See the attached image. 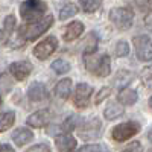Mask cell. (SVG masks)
<instances>
[{
    "instance_id": "obj_1",
    "label": "cell",
    "mask_w": 152,
    "mask_h": 152,
    "mask_svg": "<svg viewBox=\"0 0 152 152\" xmlns=\"http://www.w3.org/2000/svg\"><path fill=\"white\" fill-rule=\"evenodd\" d=\"M85 56V69L100 78H105L111 73V59L108 55H96V53H90V55H84Z\"/></svg>"
},
{
    "instance_id": "obj_2",
    "label": "cell",
    "mask_w": 152,
    "mask_h": 152,
    "mask_svg": "<svg viewBox=\"0 0 152 152\" xmlns=\"http://www.w3.org/2000/svg\"><path fill=\"white\" fill-rule=\"evenodd\" d=\"M46 9L47 6L41 0H26L20 6V15L24 21L35 23V21H40L41 18H44Z\"/></svg>"
},
{
    "instance_id": "obj_3",
    "label": "cell",
    "mask_w": 152,
    "mask_h": 152,
    "mask_svg": "<svg viewBox=\"0 0 152 152\" xmlns=\"http://www.w3.org/2000/svg\"><path fill=\"white\" fill-rule=\"evenodd\" d=\"M52 23H53V17L47 15V17L41 18L40 21L28 23V24H24V26H21L18 29V35H20V38L28 40V41L29 40H37L41 34H44L50 26H52Z\"/></svg>"
},
{
    "instance_id": "obj_4",
    "label": "cell",
    "mask_w": 152,
    "mask_h": 152,
    "mask_svg": "<svg viewBox=\"0 0 152 152\" xmlns=\"http://www.w3.org/2000/svg\"><path fill=\"white\" fill-rule=\"evenodd\" d=\"M134 12L129 8H114L110 11V21L120 31H126L132 26Z\"/></svg>"
},
{
    "instance_id": "obj_5",
    "label": "cell",
    "mask_w": 152,
    "mask_h": 152,
    "mask_svg": "<svg viewBox=\"0 0 152 152\" xmlns=\"http://www.w3.org/2000/svg\"><path fill=\"white\" fill-rule=\"evenodd\" d=\"M138 131H140V125L137 122H125V123L114 126L111 131V135L116 142H125L128 138H131L132 135H135Z\"/></svg>"
},
{
    "instance_id": "obj_6",
    "label": "cell",
    "mask_w": 152,
    "mask_h": 152,
    "mask_svg": "<svg viewBox=\"0 0 152 152\" xmlns=\"http://www.w3.org/2000/svg\"><path fill=\"white\" fill-rule=\"evenodd\" d=\"M134 47H135V55L140 61H151L152 59V41L146 35H137L134 37Z\"/></svg>"
},
{
    "instance_id": "obj_7",
    "label": "cell",
    "mask_w": 152,
    "mask_h": 152,
    "mask_svg": "<svg viewBox=\"0 0 152 152\" xmlns=\"http://www.w3.org/2000/svg\"><path fill=\"white\" fill-rule=\"evenodd\" d=\"M100 129H102V123L97 117H94L82 123V126L79 128V135L84 140H94L100 135Z\"/></svg>"
},
{
    "instance_id": "obj_8",
    "label": "cell",
    "mask_w": 152,
    "mask_h": 152,
    "mask_svg": "<svg viewBox=\"0 0 152 152\" xmlns=\"http://www.w3.org/2000/svg\"><path fill=\"white\" fill-rule=\"evenodd\" d=\"M91 94H93V87L85 84V82H81L76 87V91L73 94V104L78 108H85L90 104Z\"/></svg>"
},
{
    "instance_id": "obj_9",
    "label": "cell",
    "mask_w": 152,
    "mask_h": 152,
    "mask_svg": "<svg viewBox=\"0 0 152 152\" xmlns=\"http://www.w3.org/2000/svg\"><path fill=\"white\" fill-rule=\"evenodd\" d=\"M58 47V40L55 37H47L46 40H43L40 44H37L34 49V55L38 59H46L52 55Z\"/></svg>"
},
{
    "instance_id": "obj_10",
    "label": "cell",
    "mask_w": 152,
    "mask_h": 152,
    "mask_svg": "<svg viewBox=\"0 0 152 152\" xmlns=\"http://www.w3.org/2000/svg\"><path fill=\"white\" fill-rule=\"evenodd\" d=\"M9 72L11 75H14V78L18 81L26 79L28 76L32 72V64L29 61H17V62H12L9 66Z\"/></svg>"
},
{
    "instance_id": "obj_11",
    "label": "cell",
    "mask_w": 152,
    "mask_h": 152,
    "mask_svg": "<svg viewBox=\"0 0 152 152\" xmlns=\"http://www.w3.org/2000/svg\"><path fill=\"white\" fill-rule=\"evenodd\" d=\"M50 117H52V114H50L49 110H41V111H37V113L31 114L26 120V123L29 126H32V128H43L44 125L49 123Z\"/></svg>"
},
{
    "instance_id": "obj_12",
    "label": "cell",
    "mask_w": 152,
    "mask_h": 152,
    "mask_svg": "<svg viewBox=\"0 0 152 152\" xmlns=\"http://www.w3.org/2000/svg\"><path fill=\"white\" fill-rule=\"evenodd\" d=\"M28 97L32 100V102H40V100H44L47 97V90L44 84L41 82H34L29 85L28 88Z\"/></svg>"
},
{
    "instance_id": "obj_13",
    "label": "cell",
    "mask_w": 152,
    "mask_h": 152,
    "mask_svg": "<svg viewBox=\"0 0 152 152\" xmlns=\"http://www.w3.org/2000/svg\"><path fill=\"white\" fill-rule=\"evenodd\" d=\"M55 145L58 148V152H72L76 148V138L69 134H62L56 137Z\"/></svg>"
},
{
    "instance_id": "obj_14",
    "label": "cell",
    "mask_w": 152,
    "mask_h": 152,
    "mask_svg": "<svg viewBox=\"0 0 152 152\" xmlns=\"http://www.w3.org/2000/svg\"><path fill=\"white\" fill-rule=\"evenodd\" d=\"M32 138H34V132L29 131L28 128H18L12 132V142L17 146H24L26 143L32 142Z\"/></svg>"
},
{
    "instance_id": "obj_15",
    "label": "cell",
    "mask_w": 152,
    "mask_h": 152,
    "mask_svg": "<svg viewBox=\"0 0 152 152\" xmlns=\"http://www.w3.org/2000/svg\"><path fill=\"white\" fill-rule=\"evenodd\" d=\"M82 32H84V24L81 21H72L64 31V40L66 41H73L78 37H81Z\"/></svg>"
},
{
    "instance_id": "obj_16",
    "label": "cell",
    "mask_w": 152,
    "mask_h": 152,
    "mask_svg": "<svg viewBox=\"0 0 152 152\" xmlns=\"http://www.w3.org/2000/svg\"><path fill=\"white\" fill-rule=\"evenodd\" d=\"M137 91L135 90H131V88H122V90L119 91V102L122 105H132L137 102Z\"/></svg>"
},
{
    "instance_id": "obj_17",
    "label": "cell",
    "mask_w": 152,
    "mask_h": 152,
    "mask_svg": "<svg viewBox=\"0 0 152 152\" xmlns=\"http://www.w3.org/2000/svg\"><path fill=\"white\" fill-rule=\"evenodd\" d=\"M123 113H125V110H123V107H122L120 104L111 102V104L107 105V108H105V111H104V116H105L107 120H114V119L120 117Z\"/></svg>"
},
{
    "instance_id": "obj_18",
    "label": "cell",
    "mask_w": 152,
    "mask_h": 152,
    "mask_svg": "<svg viewBox=\"0 0 152 152\" xmlns=\"http://www.w3.org/2000/svg\"><path fill=\"white\" fill-rule=\"evenodd\" d=\"M72 91V79H62L55 87V94L61 99H69Z\"/></svg>"
},
{
    "instance_id": "obj_19",
    "label": "cell",
    "mask_w": 152,
    "mask_h": 152,
    "mask_svg": "<svg viewBox=\"0 0 152 152\" xmlns=\"http://www.w3.org/2000/svg\"><path fill=\"white\" fill-rule=\"evenodd\" d=\"M96 47H97V37L94 32H90V35H88L85 38L84 41V55H90V53H94L96 52Z\"/></svg>"
},
{
    "instance_id": "obj_20",
    "label": "cell",
    "mask_w": 152,
    "mask_h": 152,
    "mask_svg": "<svg viewBox=\"0 0 152 152\" xmlns=\"http://www.w3.org/2000/svg\"><path fill=\"white\" fill-rule=\"evenodd\" d=\"M14 122H15V114L12 113V111L0 114V132L9 129L11 126L14 125Z\"/></svg>"
},
{
    "instance_id": "obj_21",
    "label": "cell",
    "mask_w": 152,
    "mask_h": 152,
    "mask_svg": "<svg viewBox=\"0 0 152 152\" xmlns=\"http://www.w3.org/2000/svg\"><path fill=\"white\" fill-rule=\"evenodd\" d=\"M134 79V75L128 70H119L117 75H116V78H114V82H116L117 87H125V85H128L131 81Z\"/></svg>"
},
{
    "instance_id": "obj_22",
    "label": "cell",
    "mask_w": 152,
    "mask_h": 152,
    "mask_svg": "<svg viewBox=\"0 0 152 152\" xmlns=\"http://www.w3.org/2000/svg\"><path fill=\"white\" fill-rule=\"evenodd\" d=\"M76 14H78V8H76V5H73V3H66L59 9V18L61 20H67V18H70V17H73Z\"/></svg>"
},
{
    "instance_id": "obj_23",
    "label": "cell",
    "mask_w": 152,
    "mask_h": 152,
    "mask_svg": "<svg viewBox=\"0 0 152 152\" xmlns=\"http://www.w3.org/2000/svg\"><path fill=\"white\" fill-rule=\"evenodd\" d=\"M52 70L58 75H64L70 70V64L66 59H56V61L52 62Z\"/></svg>"
},
{
    "instance_id": "obj_24",
    "label": "cell",
    "mask_w": 152,
    "mask_h": 152,
    "mask_svg": "<svg viewBox=\"0 0 152 152\" xmlns=\"http://www.w3.org/2000/svg\"><path fill=\"white\" fill-rule=\"evenodd\" d=\"M79 2H81V6L85 12H94L102 5V0H79Z\"/></svg>"
},
{
    "instance_id": "obj_25",
    "label": "cell",
    "mask_w": 152,
    "mask_h": 152,
    "mask_svg": "<svg viewBox=\"0 0 152 152\" xmlns=\"http://www.w3.org/2000/svg\"><path fill=\"white\" fill-rule=\"evenodd\" d=\"M78 123H79V117L78 116H70V117H67L66 120H64V123H62V131L64 132H70V131H73L76 126H78Z\"/></svg>"
},
{
    "instance_id": "obj_26",
    "label": "cell",
    "mask_w": 152,
    "mask_h": 152,
    "mask_svg": "<svg viewBox=\"0 0 152 152\" xmlns=\"http://www.w3.org/2000/svg\"><path fill=\"white\" fill-rule=\"evenodd\" d=\"M15 29V17L14 15H8L5 18V24H3V32L5 35H11Z\"/></svg>"
},
{
    "instance_id": "obj_27",
    "label": "cell",
    "mask_w": 152,
    "mask_h": 152,
    "mask_svg": "<svg viewBox=\"0 0 152 152\" xmlns=\"http://www.w3.org/2000/svg\"><path fill=\"white\" fill-rule=\"evenodd\" d=\"M114 53H116V56H126L129 53V46L126 41H119L116 44V49H114Z\"/></svg>"
},
{
    "instance_id": "obj_28",
    "label": "cell",
    "mask_w": 152,
    "mask_h": 152,
    "mask_svg": "<svg viewBox=\"0 0 152 152\" xmlns=\"http://www.w3.org/2000/svg\"><path fill=\"white\" fill-rule=\"evenodd\" d=\"M140 76H142V81L146 87H152V66L145 67Z\"/></svg>"
},
{
    "instance_id": "obj_29",
    "label": "cell",
    "mask_w": 152,
    "mask_h": 152,
    "mask_svg": "<svg viewBox=\"0 0 152 152\" xmlns=\"http://www.w3.org/2000/svg\"><path fill=\"white\" fill-rule=\"evenodd\" d=\"M135 6L142 12H149L152 11V0H135Z\"/></svg>"
},
{
    "instance_id": "obj_30",
    "label": "cell",
    "mask_w": 152,
    "mask_h": 152,
    "mask_svg": "<svg viewBox=\"0 0 152 152\" xmlns=\"http://www.w3.org/2000/svg\"><path fill=\"white\" fill-rule=\"evenodd\" d=\"M110 93H111V88H110V87H104L102 90L97 93V96L94 97V102H96V104H100L104 99H107V97L110 96Z\"/></svg>"
},
{
    "instance_id": "obj_31",
    "label": "cell",
    "mask_w": 152,
    "mask_h": 152,
    "mask_svg": "<svg viewBox=\"0 0 152 152\" xmlns=\"http://www.w3.org/2000/svg\"><path fill=\"white\" fill-rule=\"evenodd\" d=\"M102 151H104L102 146H99V145H85L76 152H102Z\"/></svg>"
},
{
    "instance_id": "obj_32",
    "label": "cell",
    "mask_w": 152,
    "mask_h": 152,
    "mask_svg": "<svg viewBox=\"0 0 152 152\" xmlns=\"http://www.w3.org/2000/svg\"><path fill=\"white\" fill-rule=\"evenodd\" d=\"M26 152H52V151H50L49 145H44V143H41V145H35V146L29 148Z\"/></svg>"
},
{
    "instance_id": "obj_33",
    "label": "cell",
    "mask_w": 152,
    "mask_h": 152,
    "mask_svg": "<svg viewBox=\"0 0 152 152\" xmlns=\"http://www.w3.org/2000/svg\"><path fill=\"white\" fill-rule=\"evenodd\" d=\"M0 85L3 87V90H5V91H9V90H11L12 81L8 79V75H2V76H0Z\"/></svg>"
},
{
    "instance_id": "obj_34",
    "label": "cell",
    "mask_w": 152,
    "mask_h": 152,
    "mask_svg": "<svg viewBox=\"0 0 152 152\" xmlns=\"http://www.w3.org/2000/svg\"><path fill=\"white\" fill-rule=\"evenodd\" d=\"M122 152H143V148L140 145V142H132L126 149H123Z\"/></svg>"
},
{
    "instance_id": "obj_35",
    "label": "cell",
    "mask_w": 152,
    "mask_h": 152,
    "mask_svg": "<svg viewBox=\"0 0 152 152\" xmlns=\"http://www.w3.org/2000/svg\"><path fill=\"white\" fill-rule=\"evenodd\" d=\"M0 152H14V149L9 145H0Z\"/></svg>"
},
{
    "instance_id": "obj_36",
    "label": "cell",
    "mask_w": 152,
    "mask_h": 152,
    "mask_svg": "<svg viewBox=\"0 0 152 152\" xmlns=\"http://www.w3.org/2000/svg\"><path fill=\"white\" fill-rule=\"evenodd\" d=\"M148 138H149V140L152 142V131H149V134H148Z\"/></svg>"
},
{
    "instance_id": "obj_37",
    "label": "cell",
    "mask_w": 152,
    "mask_h": 152,
    "mask_svg": "<svg viewBox=\"0 0 152 152\" xmlns=\"http://www.w3.org/2000/svg\"><path fill=\"white\" fill-rule=\"evenodd\" d=\"M149 107H151V108H152V97H151V99H149Z\"/></svg>"
},
{
    "instance_id": "obj_38",
    "label": "cell",
    "mask_w": 152,
    "mask_h": 152,
    "mask_svg": "<svg viewBox=\"0 0 152 152\" xmlns=\"http://www.w3.org/2000/svg\"><path fill=\"white\" fill-rule=\"evenodd\" d=\"M0 107H2V96H0Z\"/></svg>"
},
{
    "instance_id": "obj_39",
    "label": "cell",
    "mask_w": 152,
    "mask_h": 152,
    "mask_svg": "<svg viewBox=\"0 0 152 152\" xmlns=\"http://www.w3.org/2000/svg\"><path fill=\"white\" fill-rule=\"evenodd\" d=\"M102 152H110V151H107V149H104V151H102Z\"/></svg>"
},
{
    "instance_id": "obj_40",
    "label": "cell",
    "mask_w": 152,
    "mask_h": 152,
    "mask_svg": "<svg viewBox=\"0 0 152 152\" xmlns=\"http://www.w3.org/2000/svg\"><path fill=\"white\" fill-rule=\"evenodd\" d=\"M149 152H152V151H149Z\"/></svg>"
}]
</instances>
